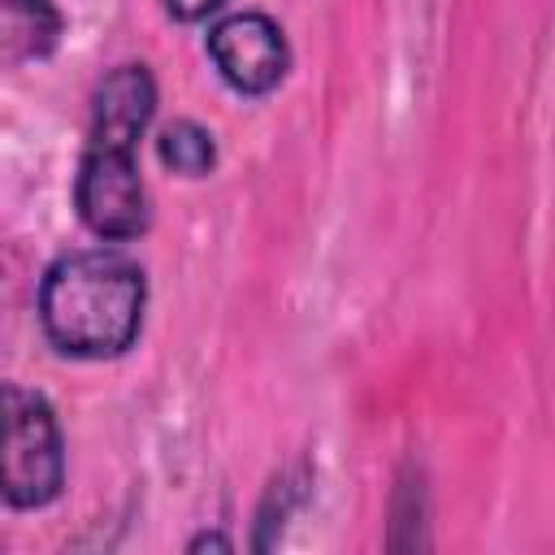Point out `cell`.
<instances>
[{"mask_svg": "<svg viewBox=\"0 0 555 555\" xmlns=\"http://www.w3.org/2000/svg\"><path fill=\"white\" fill-rule=\"evenodd\" d=\"M208 52H212L221 78L234 91H247V95H260V91L278 87L286 65H291L282 30L264 13H234V17L217 22L208 30Z\"/></svg>", "mask_w": 555, "mask_h": 555, "instance_id": "277c9868", "label": "cell"}, {"mask_svg": "<svg viewBox=\"0 0 555 555\" xmlns=\"http://www.w3.org/2000/svg\"><path fill=\"white\" fill-rule=\"evenodd\" d=\"M74 199H78V217L100 238L121 243V238H134L147 230V191L134 169V152H126V147L87 143L78 182H74Z\"/></svg>", "mask_w": 555, "mask_h": 555, "instance_id": "3957f363", "label": "cell"}, {"mask_svg": "<svg viewBox=\"0 0 555 555\" xmlns=\"http://www.w3.org/2000/svg\"><path fill=\"white\" fill-rule=\"evenodd\" d=\"M143 269L121 251H69L39 286L43 334L69 356H117L143 325Z\"/></svg>", "mask_w": 555, "mask_h": 555, "instance_id": "6da1fadb", "label": "cell"}, {"mask_svg": "<svg viewBox=\"0 0 555 555\" xmlns=\"http://www.w3.org/2000/svg\"><path fill=\"white\" fill-rule=\"evenodd\" d=\"M61 434L52 408L22 390H4V499L13 507H43L61 490Z\"/></svg>", "mask_w": 555, "mask_h": 555, "instance_id": "7a4b0ae2", "label": "cell"}, {"mask_svg": "<svg viewBox=\"0 0 555 555\" xmlns=\"http://www.w3.org/2000/svg\"><path fill=\"white\" fill-rule=\"evenodd\" d=\"M225 0H165V9L178 17V22H199V17H208L212 9H221Z\"/></svg>", "mask_w": 555, "mask_h": 555, "instance_id": "ba28073f", "label": "cell"}, {"mask_svg": "<svg viewBox=\"0 0 555 555\" xmlns=\"http://www.w3.org/2000/svg\"><path fill=\"white\" fill-rule=\"evenodd\" d=\"M156 108V82L143 65H121L113 69L91 104V143L100 147H126L134 152L147 117Z\"/></svg>", "mask_w": 555, "mask_h": 555, "instance_id": "5b68a950", "label": "cell"}, {"mask_svg": "<svg viewBox=\"0 0 555 555\" xmlns=\"http://www.w3.org/2000/svg\"><path fill=\"white\" fill-rule=\"evenodd\" d=\"M61 35V17L48 0H0V56L4 65L48 56Z\"/></svg>", "mask_w": 555, "mask_h": 555, "instance_id": "8992f818", "label": "cell"}, {"mask_svg": "<svg viewBox=\"0 0 555 555\" xmlns=\"http://www.w3.org/2000/svg\"><path fill=\"white\" fill-rule=\"evenodd\" d=\"M160 160L186 178H199L212 169V134L195 121H173L160 130Z\"/></svg>", "mask_w": 555, "mask_h": 555, "instance_id": "52a82bcc", "label": "cell"}]
</instances>
